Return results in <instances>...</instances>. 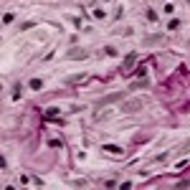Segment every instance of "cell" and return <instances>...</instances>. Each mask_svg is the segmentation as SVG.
Returning <instances> with one entry per match:
<instances>
[{
    "mask_svg": "<svg viewBox=\"0 0 190 190\" xmlns=\"http://www.w3.org/2000/svg\"><path fill=\"white\" fill-rule=\"evenodd\" d=\"M31 89H43V81H41V79H33L31 81Z\"/></svg>",
    "mask_w": 190,
    "mask_h": 190,
    "instance_id": "obj_3",
    "label": "cell"
},
{
    "mask_svg": "<svg viewBox=\"0 0 190 190\" xmlns=\"http://www.w3.org/2000/svg\"><path fill=\"white\" fill-rule=\"evenodd\" d=\"M56 117H58V109H48L46 112V119H56Z\"/></svg>",
    "mask_w": 190,
    "mask_h": 190,
    "instance_id": "obj_4",
    "label": "cell"
},
{
    "mask_svg": "<svg viewBox=\"0 0 190 190\" xmlns=\"http://www.w3.org/2000/svg\"><path fill=\"white\" fill-rule=\"evenodd\" d=\"M102 150H107L109 155H119V152H122V147H117V145H104Z\"/></svg>",
    "mask_w": 190,
    "mask_h": 190,
    "instance_id": "obj_2",
    "label": "cell"
},
{
    "mask_svg": "<svg viewBox=\"0 0 190 190\" xmlns=\"http://www.w3.org/2000/svg\"><path fill=\"white\" fill-rule=\"evenodd\" d=\"M135 61H137V53H129L124 58V74H129L132 71V66H135Z\"/></svg>",
    "mask_w": 190,
    "mask_h": 190,
    "instance_id": "obj_1",
    "label": "cell"
}]
</instances>
